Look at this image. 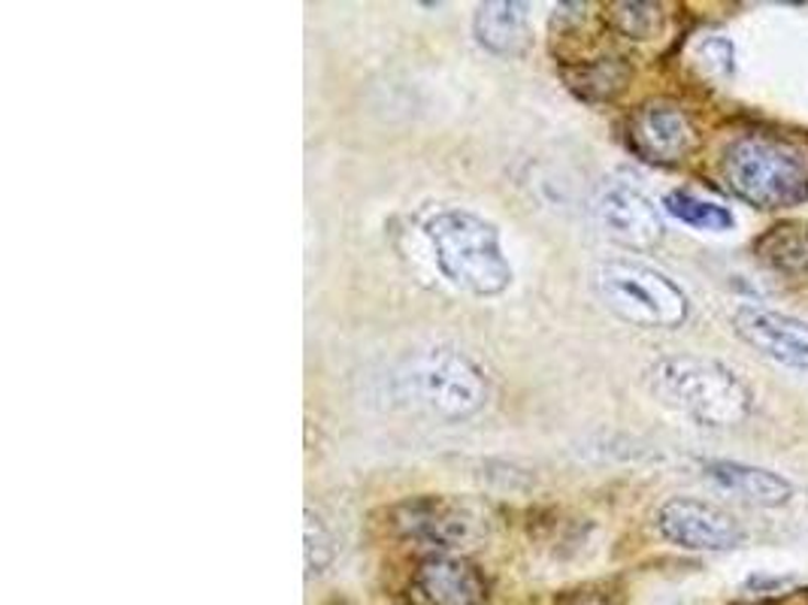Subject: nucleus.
<instances>
[{"mask_svg":"<svg viewBox=\"0 0 808 605\" xmlns=\"http://www.w3.org/2000/svg\"><path fill=\"white\" fill-rule=\"evenodd\" d=\"M760 264L787 278H808V228L778 224L754 242Z\"/></svg>","mask_w":808,"mask_h":605,"instance_id":"4468645a","label":"nucleus"},{"mask_svg":"<svg viewBox=\"0 0 808 605\" xmlns=\"http://www.w3.org/2000/svg\"><path fill=\"white\" fill-rule=\"evenodd\" d=\"M409 587L421 605L488 603V579L464 554H428L412 572Z\"/></svg>","mask_w":808,"mask_h":605,"instance_id":"9b49d317","label":"nucleus"},{"mask_svg":"<svg viewBox=\"0 0 808 605\" xmlns=\"http://www.w3.org/2000/svg\"><path fill=\"white\" fill-rule=\"evenodd\" d=\"M627 82V67L621 61H590L585 67H578L576 76H569V85L576 88L578 95L588 97V100H609L615 97Z\"/></svg>","mask_w":808,"mask_h":605,"instance_id":"dca6fc26","label":"nucleus"},{"mask_svg":"<svg viewBox=\"0 0 808 605\" xmlns=\"http://www.w3.org/2000/svg\"><path fill=\"white\" fill-rule=\"evenodd\" d=\"M594 218L609 240L630 252H651L666 237L661 209L649 194H642L627 182L602 185L594 200Z\"/></svg>","mask_w":808,"mask_h":605,"instance_id":"6e6552de","label":"nucleus"},{"mask_svg":"<svg viewBox=\"0 0 808 605\" xmlns=\"http://www.w3.org/2000/svg\"><path fill=\"white\" fill-rule=\"evenodd\" d=\"M433 261L454 288L473 297H497L512 285V264L502 252L500 228L469 209H440L424 224Z\"/></svg>","mask_w":808,"mask_h":605,"instance_id":"f03ea898","label":"nucleus"},{"mask_svg":"<svg viewBox=\"0 0 808 605\" xmlns=\"http://www.w3.org/2000/svg\"><path fill=\"white\" fill-rule=\"evenodd\" d=\"M723 179L754 209H794L808 200V155L775 136L745 133L723 152Z\"/></svg>","mask_w":808,"mask_h":605,"instance_id":"20e7f679","label":"nucleus"},{"mask_svg":"<svg viewBox=\"0 0 808 605\" xmlns=\"http://www.w3.org/2000/svg\"><path fill=\"white\" fill-rule=\"evenodd\" d=\"M694 61L706 76L727 79L735 73V46L721 34H706L694 46Z\"/></svg>","mask_w":808,"mask_h":605,"instance_id":"a211bd4d","label":"nucleus"},{"mask_svg":"<svg viewBox=\"0 0 808 605\" xmlns=\"http://www.w3.org/2000/svg\"><path fill=\"white\" fill-rule=\"evenodd\" d=\"M706 475L721 491L733 494L735 499L760 508H778L790 503V496H794V484L787 482L782 472L739 463V460H711L706 466Z\"/></svg>","mask_w":808,"mask_h":605,"instance_id":"f8f14e48","label":"nucleus"},{"mask_svg":"<svg viewBox=\"0 0 808 605\" xmlns=\"http://www.w3.org/2000/svg\"><path fill=\"white\" fill-rule=\"evenodd\" d=\"M657 530L669 544L685 551H733L745 542V527L733 512L697 496H673L657 508Z\"/></svg>","mask_w":808,"mask_h":605,"instance_id":"0eeeda50","label":"nucleus"},{"mask_svg":"<svg viewBox=\"0 0 808 605\" xmlns=\"http://www.w3.org/2000/svg\"><path fill=\"white\" fill-rule=\"evenodd\" d=\"M627 140L642 161L669 167L694 152L697 128L685 109L673 100H649L630 116Z\"/></svg>","mask_w":808,"mask_h":605,"instance_id":"1a4fd4ad","label":"nucleus"},{"mask_svg":"<svg viewBox=\"0 0 808 605\" xmlns=\"http://www.w3.org/2000/svg\"><path fill=\"white\" fill-rule=\"evenodd\" d=\"M649 391L699 427H739L754 409V394L739 375L706 358H663L649 366Z\"/></svg>","mask_w":808,"mask_h":605,"instance_id":"7ed1b4c3","label":"nucleus"},{"mask_svg":"<svg viewBox=\"0 0 808 605\" xmlns=\"http://www.w3.org/2000/svg\"><path fill=\"white\" fill-rule=\"evenodd\" d=\"M391 399L436 421H466L488 406L490 382L482 363L452 345L412 351L394 366Z\"/></svg>","mask_w":808,"mask_h":605,"instance_id":"f257e3e1","label":"nucleus"},{"mask_svg":"<svg viewBox=\"0 0 808 605\" xmlns=\"http://www.w3.org/2000/svg\"><path fill=\"white\" fill-rule=\"evenodd\" d=\"M663 209L687 228L706 230V233H723V230L735 228V216L727 206L706 200L694 191H682V188L663 197Z\"/></svg>","mask_w":808,"mask_h":605,"instance_id":"2eb2a0df","label":"nucleus"},{"mask_svg":"<svg viewBox=\"0 0 808 605\" xmlns=\"http://www.w3.org/2000/svg\"><path fill=\"white\" fill-rule=\"evenodd\" d=\"M733 330L735 337L772 363L808 370V324L794 315L745 302L733 312Z\"/></svg>","mask_w":808,"mask_h":605,"instance_id":"9d476101","label":"nucleus"},{"mask_svg":"<svg viewBox=\"0 0 808 605\" xmlns=\"http://www.w3.org/2000/svg\"><path fill=\"white\" fill-rule=\"evenodd\" d=\"M594 285L602 306L624 324L642 330H675L687 321L690 300L685 288L663 270L637 257H609L597 266Z\"/></svg>","mask_w":808,"mask_h":605,"instance_id":"39448f33","label":"nucleus"},{"mask_svg":"<svg viewBox=\"0 0 808 605\" xmlns=\"http://www.w3.org/2000/svg\"><path fill=\"white\" fill-rule=\"evenodd\" d=\"M612 22L624 36H633V40H651V36L657 34L663 15L661 7H654V3H615Z\"/></svg>","mask_w":808,"mask_h":605,"instance_id":"f3484780","label":"nucleus"},{"mask_svg":"<svg viewBox=\"0 0 808 605\" xmlns=\"http://www.w3.org/2000/svg\"><path fill=\"white\" fill-rule=\"evenodd\" d=\"M388 518L400 539L433 554H454L457 548L476 542L488 527L485 508H478L473 499L449 494L409 496L388 512Z\"/></svg>","mask_w":808,"mask_h":605,"instance_id":"423d86ee","label":"nucleus"},{"mask_svg":"<svg viewBox=\"0 0 808 605\" xmlns=\"http://www.w3.org/2000/svg\"><path fill=\"white\" fill-rule=\"evenodd\" d=\"M303 542H307V572L309 575H319L324 569L333 563V554H336V548H333V536L328 530V524L307 508V524H303Z\"/></svg>","mask_w":808,"mask_h":605,"instance_id":"6ab92c4d","label":"nucleus"},{"mask_svg":"<svg viewBox=\"0 0 808 605\" xmlns=\"http://www.w3.org/2000/svg\"><path fill=\"white\" fill-rule=\"evenodd\" d=\"M473 34L478 46L500 58H518L530 46V15L527 3L518 0H490L473 15Z\"/></svg>","mask_w":808,"mask_h":605,"instance_id":"ddd939ff","label":"nucleus"}]
</instances>
